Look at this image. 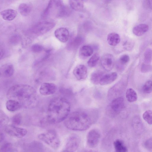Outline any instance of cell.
Returning <instances> with one entry per match:
<instances>
[{
  "label": "cell",
  "instance_id": "6da1fadb",
  "mask_svg": "<svg viewBox=\"0 0 152 152\" xmlns=\"http://www.w3.org/2000/svg\"><path fill=\"white\" fill-rule=\"evenodd\" d=\"M7 95L9 99L18 102L21 107L24 108H34L38 103V97L36 90L28 85L20 84L14 85L9 89Z\"/></svg>",
  "mask_w": 152,
  "mask_h": 152
},
{
  "label": "cell",
  "instance_id": "7a4b0ae2",
  "mask_svg": "<svg viewBox=\"0 0 152 152\" xmlns=\"http://www.w3.org/2000/svg\"><path fill=\"white\" fill-rule=\"evenodd\" d=\"M97 111L91 113L84 111H74L69 115L64 121L65 127L75 131H83L88 129L98 118Z\"/></svg>",
  "mask_w": 152,
  "mask_h": 152
},
{
  "label": "cell",
  "instance_id": "3957f363",
  "mask_svg": "<svg viewBox=\"0 0 152 152\" xmlns=\"http://www.w3.org/2000/svg\"><path fill=\"white\" fill-rule=\"evenodd\" d=\"M71 104L66 98L60 96L53 98L48 105L47 112L48 121L56 124L64 121L70 113Z\"/></svg>",
  "mask_w": 152,
  "mask_h": 152
},
{
  "label": "cell",
  "instance_id": "277c9868",
  "mask_svg": "<svg viewBox=\"0 0 152 152\" xmlns=\"http://www.w3.org/2000/svg\"><path fill=\"white\" fill-rule=\"evenodd\" d=\"M39 139L54 150L59 148L60 141L56 132L53 129H50L39 134Z\"/></svg>",
  "mask_w": 152,
  "mask_h": 152
},
{
  "label": "cell",
  "instance_id": "5b68a950",
  "mask_svg": "<svg viewBox=\"0 0 152 152\" xmlns=\"http://www.w3.org/2000/svg\"><path fill=\"white\" fill-rule=\"evenodd\" d=\"M61 0H50L42 14L43 18L54 16L57 18L64 5Z\"/></svg>",
  "mask_w": 152,
  "mask_h": 152
},
{
  "label": "cell",
  "instance_id": "8992f818",
  "mask_svg": "<svg viewBox=\"0 0 152 152\" xmlns=\"http://www.w3.org/2000/svg\"><path fill=\"white\" fill-rule=\"evenodd\" d=\"M125 107L124 98L119 96L113 99L108 107V112L109 114L114 116L119 114Z\"/></svg>",
  "mask_w": 152,
  "mask_h": 152
},
{
  "label": "cell",
  "instance_id": "52a82bcc",
  "mask_svg": "<svg viewBox=\"0 0 152 152\" xmlns=\"http://www.w3.org/2000/svg\"><path fill=\"white\" fill-rule=\"evenodd\" d=\"M55 24L54 22L51 21L40 22L34 26L31 31L32 33L37 35L43 34L52 29Z\"/></svg>",
  "mask_w": 152,
  "mask_h": 152
},
{
  "label": "cell",
  "instance_id": "ba28073f",
  "mask_svg": "<svg viewBox=\"0 0 152 152\" xmlns=\"http://www.w3.org/2000/svg\"><path fill=\"white\" fill-rule=\"evenodd\" d=\"M80 142V139L78 135L75 134H71L67 138L63 151H75L78 149Z\"/></svg>",
  "mask_w": 152,
  "mask_h": 152
},
{
  "label": "cell",
  "instance_id": "9c48e42d",
  "mask_svg": "<svg viewBox=\"0 0 152 152\" xmlns=\"http://www.w3.org/2000/svg\"><path fill=\"white\" fill-rule=\"evenodd\" d=\"M99 132L96 129H92L88 132L86 137V143L88 146L93 148L98 145L100 138Z\"/></svg>",
  "mask_w": 152,
  "mask_h": 152
},
{
  "label": "cell",
  "instance_id": "30bf717a",
  "mask_svg": "<svg viewBox=\"0 0 152 152\" xmlns=\"http://www.w3.org/2000/svg\"><path fill=\"white\" fill-rule=\"evenodd\" d=\"M4 130L10 135L20 138L24 137L27 133L26 129L16 127L14 125H7L4 127Z\"/></svg>",
  "mask_w": 152,
  "mask_h": 152
},
{
  "label": "cell",
  "instance_id": "8fae6325",
  "mask_svg": "<svg viewBox=\"0 0 152 152\" xmlns=\"http://www.w3.org/2000/svg\"><path fill=\"white\" fill-rule=\"evenodd\" d=\"M101 64L105 70L107 71L111 70L115 64V59L113 55L110 53L104 54L102 57Z\"/></svg>",
  "mask_w": 152,
  "mask_h": 152
},
{
  "label": "cell",
  "instance_id": "7c38bea8",
  "mask_svg": "<svg viewBox=\"0 0 152 152\" xmlns=\"http://www.w3.org/2000/svg\"><path fill=\"white\" fill-rule=\"evenodd\" d=\"M57 89V86L55 84L45 83L41 85L39 89V92L41 95L47 96L55 93Z\"/></svg>",
  "mask_w": 152,
  "mask_h": 152
},
{
  "label": "cell",
  "instance_id": "4fadbf2b",
  "mask_svg": "<svg viewBox=\"0 0 152 152\" xmlns=\"http://www.w3.org/2000/svg\"><path fill=\"white\" fill-rule=\"evenodd\" d=\"M73 73L77 80L79 81L83 80L87 77V68L83 65H79L75 68Z\"/></svg>",
  "mask_w": 152,
  "mask_h": 152
},
{
  "label": "cell",
  "instance_id": "5bb4252c",
  "mask_svg": "<svg viewBox=\"0 0 152 152\" xmlns=\"http://www.w3.org/2000/svg\"><path fill=\"white\" fill-rule=\"evenodd\" d=\"M54 35L57 39L63 43L66 42L68 40L70 35L68 30L64 27L57 29L54 32Z\"/></svg>",
  "mask_w": 152,
  "mask_h": 152
},
{
  "label": "cell",
  "instance_id": "9a60e30c",
  "mask_svg": "<svg viewBox=\"0 0 152 152\" xmlns=\"http://www.w3.org/2000/svg\"><path fill=\"white\" fill-rule=\"evenodd\" d=\"M124 86L121 85L120 83L116 84L111 88L108 92V97L110 99H113L118 97L119 95L124 90L125 86Z\"/></svg>",
  "mask_w": 152,
  "mask_h": 152
},
{
  "label": "cell",
  "instance_id": "2e32d148",
  "mask_svg": "<svg viewBox=\"0 0 152 152\" xmlns=\"http://www.w3.org/2000/svg\"><path fill=\"white\" fill-rule=\"evenodd\" d=\"M14 72V67L10 63L5 64L0 68V75L5 77H11Z\"/></svg>",
  "mask_w": 152,
  "mask_h": 152
},
{
  "label": "cell",
  "instance_id": "e0dca14e",
  "mask_svg": "<svg viewBox=\"0 0 152 152\" xmlns=\"http://www.w3.org/2000/svg\"><path fill=\"white\" fill-rule=\"evenodd\" d=\"M130 61V57L127 54L121 55L118 60L116 67L119 71H122L124 70Z\"/></svg>",
  "mask_w": 152,
  "mask_h": 152
},
{
  "label": "cell",
  "instance_id": "ac0fdd59",
  "mask_svg": "<svg viewBox=\"0 0 152 152\" xmlns=\"http://www.w3.org/2000/svg\"><path fill=\"white\" fill-rule=\"evenodd\" d=\"M117 73L113 72L104 75L101 78L99 84L101 85H105L111 83L116 79Z\"/></svg>",
  "mask_w": 152,
  "mask_h": 152
},
{
  "label": "cell",
  "instance_id": "d6986e66",
  "mask_svg": "<svg viewBox=\"0 0 152 152\" xmlns=\"http://www.w3.org/2000/svg\"><path fill=\"white\" fill-rule=\"evenodd\" d=\"M0 14L5 20L11 21L14 20L17 15L16 10L12 9H7L1 11Z\"/></svg>",
  "mask_w": 152,
  "mask_h": 152
},
{
  "label": "cell",
  "instance_id": "ffe728a7",
  "mask_svg": "<svg viewBox=\"0 0 152 152\" xmlns=\"http://www.w3.org/2000/svg\"><path fill=\"white\" fill-rule=\"evenodd\" d=\"M107 40L108 43L112 46H116L120 42L121 38L118 34L112 32L109 34L107 36Z\"/></svg>",
  "mask_w": 152,
  "mask_h": 152
},
{
  "label": "cell",
  "instance_id": "44dd1931",
  "mask_svg": "<svg viewBox=\"0 0 152 152\" xmlns=\"http://www.w3.org/2000/svg\"><path fill=\"white\" fill-rule=\"evenodd\" d=\"M105 74V73L101 70H96L91 74L90 77L91 82L94 84L98 85L103 76Z\"/></svg>",
  "mask_w": 152,
  "mask_h": 152
},
{
  "label": "cell",
  "instance_id": "7402d4cb",
  "mask_svg": "<svg viewBox=\"0 0 152 152\" xmlns=\"http://www.w3.org/2000/svg\"><path fill=\"white\" fill-rule=\"evenodd\" d=\"M148 26L146 24H141L134 27L133 29V34L137 36H140L145 34L148 30Z\"/></svg>",
  "mask_w": 152,
  "mask_h": 152
},
{
  "label": "cell",
  "instance_id": "603a6c76",
  "mask_svg": "<svg viewBox=\"0 0 152 152\" xmlns=\"http://www.w3.org/2000/svg\"><path fill=\"white\" fill-rule=\"evenodd\" d=\"M32 9L31 4L29 3H22L18 7V11L23 16H28L31 12Z\"/></svg>",
  "mask_w": 152,
  "mask_h": 152
},
{
  "label": "cell",
  "instance_id": "cb8c5ba5",
  "mask_svg": "<svg viewBox=\"0 0 152 152\" xmlns=\"http://www.w3.org/2000/svg\"><path fill=\"white\" fill-rule=\"evenodd\" d=\"M6 107L8 110L11 112L15 111L21 107L18 102L11 99H9L7 101Z\"/></svg>",
  "mask_w": 152,
  "mask_h": 152
},
{
  "label": "cell",
  "instance_id": "d4e9b609",
  "mask_svg": "<svg viewBox=\"0 0 152 152\" xmlns=\"http://www.w3.org/2000/svg\"><path fill=\"white\" fill-rule=\"evenodd\" d=\"M69 3L72 9L76 11H80L83 9L84 0H69Z\"/></svg>",
  "mask_w": 152,
  "mask_h": 152
},
{
  "label": "cell",
  "instance_id": "484cf974",
  "mask_svg": "<svg viewBox=\"0 0 152 152\" xmlns=\"http://www.w3.org/2000/svg\"><path fill=\"white\" fill-rule=\"evenodd\" d=\"M93 49L90 46L85 45L83 46L79 50L80 55L83 57H88L93 53Z\"/></svg>",
  "mask_w": 152,
  "mask_h": 152
},
{
  "label": "cell",
  "instance_id": "4316f807",
  "mask_svg": "<svg viewBox=\"0 0 152 152\" xmlns=\"http://www.w3.org/2000/svg\"><path fill=\"white\" fill-rule=\"evenodd\" d=\"M114 148L117 152H126L128 151V149L122 141L117 139L113 142Z\"/></svg>",
  "mask_w": 152,
  "mask_h": 152
},
{
  "label": "cell",
  "instance_id": "83f0119b",
  "mask_svg": "<svg viewBox=\"0 0 152 152\" xmlns=\"http://www.w3.org/2000/svg\"><path fill=\"white\" fill-rule=\"evenodd\" d=\"M126 96L127 100L129 102H135L137 99V96L136 92L132 88H129L127 90Z\"/></svg>",
  "mask_w": 152,
  "mask_h": 152
},
{
  "label": "cell",
  "instance_id": "f1b7e54d",
  "mask_svg": "<svg viewBox=\"0 0 152 152\" xmlns=\"http://www.w3.org/2000/svg\"><path fill=\"white\" fill-rule=\"evenodd\" d=\"M100 58L99 54L96 53L93 54L89 59L87 62V64L89 66L93 67L97 64Z\"/></svg>",
  "mask_w": 152,
  "mask_h": 152
},
{
  "label": "cell",
  "instance_id": "f546056e",
  "mask_svg": "<svg viewBox=\"0 0 152 152\" xmlns=\"http://www.w3.org/2000/svg\"><path fill=\"white\" fill-rule=\"evenodd\" d=\"M152 50L150 48H147L144 54V62L147 64H150L152 61Z\"/></svg>",
  "mask_w": 152,
  "mask_h": 152
},
{
  "label": "cell",
  "instance_id": "4dcf8cb0",
  "mask_svg": "<svg viewBox=\"0 0 152 152\" xmlns=\"http://www.w3.org/2000/svg\"><path fill=\"white\" fill-rule=\"evenodd\" d=\"M8 122L7 116L2 111L0 110V129L4 127Z\"/></svg>",
  "mask_w": 152,
  "mask_h": 152
},
{
  "label": "cell",
  "instance_id": "1f68e13d",
  "mask_svg": "<svg viewBox=\"0 0 152 152\" xmlns=\"http://www.w3.org/2000/svg\"><path fill=\"white\" fill-rule=\"evenodd\" d=\"M152 113L151 110H148L145 112L143 114V119L149 124H152Z\"/></svg>",
  "mask_w": 152,
  "mask_h": 152
},
{
  "label": "cell",
  "instance_id": "d6a6232c",
  "mask_svg": "<svg viewBox=\"0 0 152 152\" xmlns=\"http://www.w3.org/2000/svg\"><path fill=\"white\" fill-rule=\"evenodd\" d=\"M142 90L143 92L146 94L151 93L152 92V81L149 80L147 81L143 85Z\"/></svg>",
  "mask_w": 152,
  "mask_h": 152
},
{
  "label": "cell",
  "instance_id": "836d02e7",
  "mask_svg": "<svg viewBox=\"0 0 152 152\" xmlns=\"http://www.w3.org/2000/svg\"><path fill=\"white\" fill-rule=\"evenodd\" d=\"M22 121V116L20 113L15 115L12 119V123L14 125H19L21 123Z\"/></svg>",
  "mask_w": 152,
  "mask_h": 152
},
{
  "label": "cell",
  "instance_id": "e575fe53",
  "mask_svg": "<svg viewBox=\"0 0 152 152\" xmlns=\"http://www.w3.org/2000/svg\"><path fill=\"white\" fill-rule=\"evenodd\" d=\"M20 40V37L18 34H15L12 36L10 39V42L12 45L18 44Z\"/></svg>",
  "mask_w": 152,
  "mask_h": 152
},
{
  "label": "cell",
  "instance_id": "d590c367",
  "mask_svg": "<svg viewBox=\"0 0 152 152\" xmlns=\"http://www.w3.org/2000/svg\"><path fill=\"white\" fill-rule=\"evenodd\" d=\"M12 149V145L10 143H7L3 145L0 148L1 152L11 151Z\"/></svg>",
  "mask_w": 152,
  "mask_h": 152
},
{
  "label": "cell",
  "instance_id": "8d00e7d4",
  "mask_svg": "<svg viewBox=\"0 0 152 152\" xmlns=\"http://www.w3.org/2000/svg\"><path fill=\"white\" fill-rule=\"evenodd\" d=\"M43 47L38 44H34L31 47L32 51L35 53H39L41 52L43 50Z\"/></svg>",
  "mask_w": 152,
  "mask_h": 152
},
{
  "label": "cell",
  "instance_id": "74e56055",
  "mask_svg": "<svg viewBox=\"0 0 152 152\" xmlns=\"http://www.w3.org/2000/svg\"><path fill=\"white\" fill-rule=\"evenodd\" d=\"M151 66L150 64L143 63L141 66V71L142 73H146L151 71Z\"/></svg>",
  "mask_w": 152,
  "mask_h": 152
},
{
  "label": "cell",
  "instance_id": "f35d334b",
  "mask_svg": "<svg viewBox=\"0 0 152 152\" xmlns=\"http://www.w3.org/2000/svg\"><path fill=\"white\" fill-rule=\"evenodd\" d=\"M144 147L145 149L149 151H152V139L151 137L146 140L144 144Z\"/></svg>",
  "mask_w": 152,
  "mask_h": 152
},
{
  "label": "cell",
  "instance_id": "ab89813d",
  "mask_svg": "<svg viewBox=\"0 0 152 152\" xmlns=\"http://www.w3.org/2000/svg\"><path fill=\"white\" fill-rule=\"evenodd\" d=\"M4 54V48L0 45V60L2 58Z\"/></svg>",
  "mask_w": 152,
  "mask_h": 152
},
{
  "label": "cell",
  "instance_id": "60d3db41",
  "mask_svg": "<svg viewBox=\"0 0 152 152\" xmlns=\"http://www.w3.org/2000/svg\"><path fill=\"white\" fill-rule=\"evenodd\" d=\"M4 138V133L0 130V142L3 141Z\"/></svg>",
  "mask_w": 152,
  "mask_h": 152
},
{
  "label": "cell",
  "instance_id": "b9f144b4",
  "mask_svg": "<svg viewBox=\"0 0 152 152\" xmlns=\"http://www.w3.org/2000/svg\"><path fill=\"white\" fill-rule=\"evenodd\" d=\"M148 1L150 6H151V7L152 5V0H148Z\"/></svg>",
  "mask_w": 152,
  "mask_h": 152
}]
</instances>
